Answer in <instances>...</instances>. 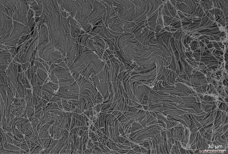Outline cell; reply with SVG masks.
<instances>
[{"label": "cell", "mask_w": 228, "mask_h": 154, "mask_svg": "<svg viewBox=\"0 0 228 154\" xmlns=\"http://www.w3.org/2000/svg\"><path fill=\"white\" fill-rule=\"evenodd\" d=\"M0 2V11L34 30L36 25L35 13L30 8L27 0H1Z\"/></svg>", "instance_id": "obj_1"}, {"label": "cell", "mask_w": 228, "mask_h": 154, "mask_svg": "<svg viewBox=\"0 0 228 154\" xmlns=\"http://www.w3.org/2000/svg\"><path fill=\"white\" fill-rule=\"evenodd\" d=\"M30 8L34 12L35 17H40L43 10V4L41 0H27Z\"/></svg>", "instance_id": "obj_2"}, {"label": "cell", "mask_w": 228, "mask_h": 154, "mask_svg": "<svg viewBox=\"0 0 228 154\" xmlns=\"http://www.w3.org/2000/svg\"><path fill=\"white\" fill-rule=\"evenodd\" d=\"M13 59L9 52L5 49L0 51V65H9Z\"/></svg>", "instance_id": "obj_3"}]
</instances>
